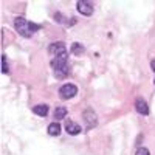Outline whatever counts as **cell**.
Segmentation results:
<instances>
[{
    "instance_id": "6da1fadb",
    "label": "cell",
    "mask_w": 155,
    "mask_h": 155,
    "mask_svg": "<svg viewBox=\"0 0 155 155\" xmlns=\"http://www.w3.org/2000/svg\"><path fill=\"white\" fill-rule=\"evenodd\" d=\"M51 67H53V70H54V76L59 78V79L68 76L70 67H68V53L67 51L51 59Z\"/></svg>"
},
{
    "instance_id": "7a4b0ae2",
    "label": "cell",
    "mask_w": 155,
    "mask_h": 155,
    "mask_svg": "<svg viewBox=\"0 0 155 155\" xmlns=\"http://www.w3.org/2000/svg\"><path fill=\"white\" fill-rule=\"evenodd\" d=\"M14 27H16L17 33H19L22 37H31L37 30H41V25L33 23V22L27 20L25 17H17V19L14 20Z\"/></svg>"
},
{
    "instance_id": "3957f363",
    "label": "cell",
    "mask_w": 155,
    "mask_h": 155,
    "mask_svg": "<svg viewBox=\"0 0 155 155\" xmlns=\"http://www.w3.org/2000/svg\"><path fill=\"white\" fill-rule=\"evenodd\" d=\"M78 93V87L74 84H65L59 88V96L62 99H71Z\"/></svg>"
},
{
    "instance_id": "277c9868",
    "label": "cell",
    "mask_w": 155,
    "mask_h": 155,
    "mask_svg": "<svg viewBox=\"0 0 155 155\" xmlns=\"http://www.w3.org/2000/svg\"><path fill=\"white\" fill-rule=\"evenodd\" d=\"M78 6V11L81 12L84 16H92L93 14V3L92 2H87V0H79V2L76 3Z\"/></svg>"
},
{
    "instance_id": "5b68a950",
    "label": "cell",
    "mask_w": 155,
    "mask_h": 155,
    "mask_svg": "<svg viewBox=\"0 0 155 155\" xmlns=\"http://www.w3.org/2000/svg\"><path fill=\"white\" fill-rule=\"evenodd\" d=\"M82 118H84V121L87 123V129H92V127H95L96 124H98V118H96V113L92 110V109H88V110H85L84 113H82Z\"/></svg>"
},
{
    "instance_id": "8992f818",
    "label": "cell",
    "mask_w": 155,
    "mask_h": 155,
    "mask_svg": "<svg viewBox=\"0 0 155 155\" xmlns=\"http://www.w3.org/2000/svg\"><path fill=\"white\" fill-rule=\"evenodd\" d=\"M65 45H64V42H53L50 47H48V53L53 56V58H56V56H59V54H62V53H65Z\"/></svg>"
},
{
    "instance_id": "52a82bcc",
    "label": "cell",
    "mask_w": 155,
    "mask_h": 155,
    "mask_svg": "<svg viewBox=\"0 0 155 155\" xmlns=\"http://www.w3.org/2000/svg\"><path fill=\"white\" fill-rule=\"evenodd\" d=\"M135 109L138 113L141 115H149V106H147V102L143 99V98H138L135 101Z\"/></svg>"
},
{
    "instance_id": "ba28073f",
    "label": "cell",
    "mask_w": 155,
    "mask_h": 155,
    "mask_svg": "<svg viewBox=\"0 0 155 155\" xmlns=\"http://www.w3.org/2000/svg\"><path fill=\"white\" fill-rule=\"evenodd\" d=\"M65 130H67V134L68 135H78V134H81V126L79 124H76V123H73V121H67V124H65Z\"/></svg>"
},
{
    "instance_id": "9c48e42d",
    "label": "cell",
    "mask_w": 155,
    "mask_h": 155,
    "mask_svg": "<svg viewBox=\"0 0 155 155\" xmlns=\"http://www.w3.org/2000/svg\"><path fill=\"white\" fill-rule=\"evenodd\" d=\"M33 112L39 116H47L48 115V106L47 104H39V106H34L33 107Z\"/></svg>"
},
{
    "instance_id": "30bf717a",
    "label": "cell",
    "mask_w": 155,
    "mask_h": 155,
    "mask_svg": "<svg viewBox=\"0 0 155 155\" xmlns=\"http://www.w3.org/2000/svg\"><path fill=\"white\" fill-rule=\"evenodd\" d=\"M84 51H85V48H84V45L79 44V42H74V44L71 45V54H74V56L84 54Z\"/></svg>"
},
{
    "instance_id": "8fae6325",
    "label": "cell",
    "mask_w": 155,
    "mask_h": 155,
    "mask_svg": "<svg viewBox=\"0 0 155 155\" xmlns=\"http://www.w3.org/2000/svg\"><path fill=\"white\" fill-rule=\"evenodd\" d=\"M48 134H50L51 137H58V135L61 134V124H59V123H51V124L48 126Z\"/></svg>"
},
{
    "instance_id": "7c38bea8",
    "label": "cell",
    "mask_w": 155,
    "mask_h": 155,
    "mask_svg": "<svg viewBox=\"0 0 155 155\" xmlns=\"http://www.w3.org/2000/svg\"><path fill=\"white\" fill-rule=\"evenodd\" d=\"M67 116V109L65 107H58L56 110H54V120H62V118H65Z\"/></svg>"
},
{
    "instance_id": "4fadbf2b",
    "label": "cell",
    "mask_w": 155,
    "mask_h": 155,
    "mask_svg": "<svg viewBox=\"0 0 155 155\" xmlns=\"http://www.w3.org/2000/svg\"><path fill=\"white\" fill-rule=\"evenodd\" d=\"M8 70H9V67H8V59H6L5 54H2V71H3V73H8Z\"/></svg>"
},
{
    "instance_id": "5bb4252c",
    "label": "cell",
    "mask_w": 155,
    "mask_h": 155,
    "mask_svg": "<svg viewBox=\"0 0 155 155\" xmlns=\"http://www.w3.org/2000/svg\"><path fill=\"white\" fill-rule=\"evenodd\" d=\"M135 155H150V152H149V149H146V147H138Z\"/></svg>"
},
{
    "instance_id": "9a60e30c",
    "label": "cell",
    "mask_w": 155,
    "mask_h": 155,
    "mask_svg": "<svg viewBox=\"0 0 155 155\" xmlns=\"http://www.w3.org/2000/svg\"><path fill=\"white\" fill-rule=\"evenodd\" d=\"M150 68H152V70H153V71H155V59H153V61H152V62H150Z\"/></svg>"
},
{
    "instance_id": "2e32d148",
    "label": "cell",
    "mask_w": 155,
    "mask_h": 155,
    "mask_svg": "<svg viewBox=\"0 0 155 155\" xmlns=\"http://www.w3.org/2000/svg\"><path fill=\"white\" fill-rule=\"evenodd\" d=\"M153 84H155V79H153Z\"/></svg>"
}]
</instances>
